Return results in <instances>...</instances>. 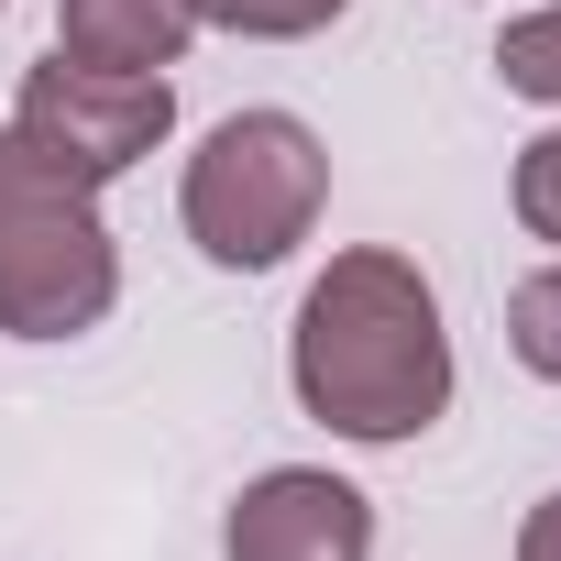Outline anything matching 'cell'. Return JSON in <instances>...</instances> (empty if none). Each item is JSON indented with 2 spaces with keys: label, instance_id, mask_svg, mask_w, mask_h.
<instances>
[{
  "label": "cell",
  "instance_id": "obj_1",
  "mask_svg": "<svg viewBox=\"0 0 561 561\" xmlns=\"http://www.w3.org/2000/svg\"><path fill=\"white\" fill-rule=\"evenodd\" d=\"M287 386L353 451H408L451 419L462 364H451V320H440V287L419 275V253L353 242L309 275V298L287 320Z\"/></svg>",
  "mask_w": 561,
  "mask_h": 561
},
{
  "label": "cell",
  "instance_id": "obj_2",
  "mask_svg": "<svg viewBox=\"0 0 561 561\" xmlns=\"http://www.w3.org/2000/svg\"><path fill=\"white\" fill-rule=\"evenodd\" d=\"M122 309V242L89 176L0 122V342H89Z\"/></svg>",
  "mask_w": 561,
  "mask_h": 561
},
{
  "label": "cell",
  "instance_id": "obj_3",
  "mask_svg": "<svg viewBox=\"0 0 561 561\" xmlns=\"http://www.w3.org/2000/svg\"><path fill=\"white\" fill-rule=\"evenodd\" d=\"M331 209V144L298 111H231L198 133L187 176H176V220L198 242V264L220 275H275Z\"/></svg>",
  "mask_w": 561,
  "mask_h": 561
},
{
  "label": "cell",
  "instance_id": "obj_4",
  "mask_svg": "<svg viewBox=\"0 0 561 561\" xmlns=\"http://www.w3.org/2000/svg\"><path fill=\"white\" fill-rule=\"evenodd\" d=\"M12 133L45 144L67 176L122 187L144 154H165V133H176V78H165V67H78V56H45V67H23V89H12Z\"/></svg>",
  "mask_w": 561,
  "mask_h": 561
},
{
  "label": "cell",
  "instance_id": "obj_5",
  "mask_svg": "<svg viewBox=\"0 0 561 561\" xmlns=\"http://www.w3.org/2000/svg\"><path fill=\"white\" fill-rule=\"evenodd\" d=\"M220 561H375V495L331 462H275L220 506Z\"/></svg>",
  "mask_w": 561,
  "mask_h": 561
},
{
  "label": "cell",
  "instance_id": "obj_6",
  "mask_svg": "<svg viewBox=\"0 0 561 561\" xmlns=\"http://www.w3.org/2000/svg\"><path fill=\"white\" fill-rule=\"evenodd\" d=\"M198 45V0H56V56L78 67H176Z\"/></svg>",
  "mask_w": 561,
  "mask_h": 561
},
{
  "label": "cell",
  "instance_id": "obj_7",
  "mask_svg": "<svg viewBox=\"0 0 561 561\" xmlns=\"http://www.w3.org/2000/svg\"><path fill=\"white\" fill-rule=\"evenodd\" d=\"M495 89L528 111H561V0H539V12H517L495 34Z\"/></svg>",
  "mask_w": 561,
  "mask_h": 561
},
{
  "label": "cell",
  "instance_id": "obj_8",
  "mask_svg": "<svg viewBox=\"0 0 561 561\" xmlns=\"http://www.w3.org/2000/svg\"><path fill=\"white\" fill-rule=\"evenodd\" d=\"M353 12V0H198V34H242V45H309Z\"/></svg>",
  "mask_w": 561,
  "mask_h": 561
},
{
  "label": "cell",
  "instance_id": "obj_9",
  "mask_svg": "<svg viewBox=\"0 0 561 561\" xmlns=\"http://www.w3.org/2000/svg\"><path fill=\"white\" fill-rule=\"evenodd\" d=\"M506 353H517L539 386H561V253H550L539 275H517V298H506Z\"/></svg>",
  "mask_w": 561,
  "mask_h": 561
},
{
  "label": "cell",
  "instance_id": "obj_10",
  "mask_svg": "<svg viewBox=\"0 0 561 561\" xmlns=\"http://www.w3.org/2000/svg\"><path fill=\"white\" fill-rule=\"evenodd\" d=\"M506 209H517L528 242H561V111H550V133L517 144V165H506Z\"/></svg>",
  "mask_w": 561,
  "mask_h": 561
},
{
  "label": "cell",
  "instance_id": "obj_11",
  "mask_svg": "<svg viewBox=\"0 0 561 561\" xmlns=\"http://www.w3.org/2000/svg\"><path fill=\"white\" fill-rule=\"evenodd\" d=\"M517 561H561V484H550V495L517 517Z\"/></svg>",
  "mask_w": 561,
  "mask_h": 561
},
{
  "label": "cell",
  "instance_id": "obj_12",
  "mask_svg": "<svg viewBox=\"0 0 561 561\" xmlns=\"http://www.w3.org/2000/svg\"><path fill=\"white\" fill-rule=\"evenodd\" d=\"M0 12H12V0H0Z\"/></svg>",
  "mask_w": 561,
  "mask_h": 561
}]
</instances>
